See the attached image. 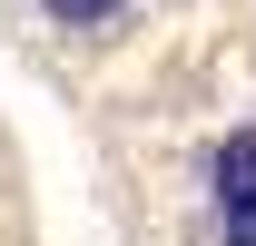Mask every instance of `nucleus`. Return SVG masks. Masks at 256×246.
Masks as SVG:
<instances>
[{
  "label": "nucleus",
  "instance_id": "nucleus-3",
  "mask_svg": "<svg viewBox=\"0 0 256 246\" xmlns=\"http://www.w3.org/2000/svg\"><path fill=\"white\" fill-rule=\"evenodd\" d=\"M217 236L226 246H256V197H246V207H217Z\"/></svg>",
  "mask_w": 256,
  "mask_h": 246
},
{
  "label": "nucleus",
  "instance_id": "nucleus-2",
  "mask_svg": "<svg viewBox=\"0 0 256 246\" xmlns=\"http://www.w3.org/2000/svg\"><path fill=\"white\" fill-rule=\"evenodd\" d=\"M40 10H50V20H69V30H89V20H118L128 0H40Z\"/></svg>",
  "mask_w": 256,
  "mask_h": 246
},
{
  "label": "nucleus",
  "instance_id": "nucleus-1",
  "mask_svg": "<svg viewBox=\"0 0 256 246\" xmlns=\"http://www.w3.org/2000/svg\"><path fill=\"white\" fill-rule=\"evenodd\" d=\"M246 197H256V128H236L217 148V207H246Z\"/></svg>",
  "mask_w": 256,
  "mask_h": 246
}]
</instances>
